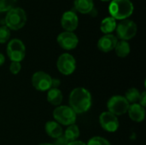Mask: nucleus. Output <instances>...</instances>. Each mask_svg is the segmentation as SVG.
Segmentation results:
<instances>
[{
  "label": "nucleus",
  "instance_id": "obj_22",
  "mask_svg": "<svg viewBox=\"0 0 146 145\" xmlns=\"http://www.w3.org/2000/svg\"><path fill=\"white\" fill-rule=\"evenodd\" d=\"M86 145H111V144L106 138L103 137L95 136L88 140Z\"/></svg>",
  "mask_w": 146,
  "mask_h": 145
},
{
  "label": "nucleus",
  "instance_id": "obj_12",
  "mask_svg": "<svg viewBox=\"0 0 146 145\" xmlns=\"http://www.w3.org/2000/svg\"><path fill=\"white\" fill-rule=\"evenodd\" d=\"M62 27L66 32H73L75 31L79 25V18L75 12L74 11H67L65 12L61 19Z\"/></svg>",
  "mask_w": 146,
  "mask_h": 145
},
{
  "label": "nucleus",
  "instance_id": "obj_18",
  "mask_svg": "<svg viewBox=\"0 0 146 145\" xmlns=\"http://www.w3.org/2000/svg\"><path fill=\"white\" fill-rule=\"evenodd\" d=\"M117 26L116 20L111 16L104 18L100 24V30L104 34H112Z\"/></svg>",
  "mask_w": 146,
  "mask_h": 145
},
{
  "label": "nucleus",
  "instance_id": "obj_9",
  "mask_svg": "<svg viewBox=\"0 0 146 145\" xmlns=\"http://www.w3.org/2000/svg\"><path fill=\"white\" fill-rule=\"evenodd\" d=\"M51 79L52 77L49 73L44 71H37L32 75L31 81L36 91L44 92L51 88Z\"/></svg>",
  "mask_w": 146,
  "mask_h": 145
},
{
  "label": "nucleus",
  "instance_id": "obj_27",
  "mask_svg": "<svg viewBox=\"0 0 146 145\" xmlns=\"http://www.w3.org/2000/svg\"><path fill=\"white\" fill-rule=\"evenodd\" d=\"M141 106H143L144 108H145L146 106V91H144L143 92H141V95H140V97H139V103Z\"/></svg>",
  "mask_w": 146,
  "mask_h": 145
},
{
  "label": "nucleus",
  "instance_id": "obj_8",
  "mask_svg": "<svg viewBox=\"0 0 146 145\" xmlns=\"http://www.w3.org/2000/svg\"><path fill=\"white\" fill-rule=\"evenodd\" d=\"M77 64L76 60L69 53H62L56 61V68L63 75L68 76L74 73Z\"/></svg>",
  "mask_w": 146,
  "mask_h": 145
},
{
  "label": "nucleus",
  "instance_id": "obj_31",
  "mask_svg": "<svg viewBox=\"0 0 146 145\" xmlns=\"http://www.w3.org/2000/svg\"><path fill=\"white\" fill-rule=\"evenodd\" d=\"M38 145H54L53 144H50V143H41Z\"/></svg>",
  "mask_w": 146,
  "mask_h": 145
},
{
  "label": "nucleus",
  "instance_id": "obj_13",
  "mask_svg": "<svg viewBox=\"0 0 146 145\" xmlns=\"http://www.w3.org/2000/svg\"><path fill=\"white\" fill-rule=\"evenodd\" d=\"M117 42L118 38L116 36L113 34H104L98 41V48L100 51L108 53L115 49Z\"/></svg>",
  "mask_w": 146,
  "mask_h": 145
},
{
  "label": "nucleus",
  "instance_id": "obj_29",
  "mask_svg": "<svg viewBox=\"0 0 146 145\" xmlns=\"http://www.w3.org/2000/svg\"><path fill=\"white\" fill-rule=\"evenodd\" d=\"M68 145H86V143L81 141V140H75V141H72V142H69Z\"/></svg>",
  "mask_w": 146,
  "mask_h": 145
},
{
  "label": "nucleus",
  "instance_id": "obj_25",
  "mask_svg": "<svg viewBox=\"0 0 146 145\" xmlns=\"http://www.w3.org/2000/svg\"><path fill=\"white\" fill-rule=\"evenodd\" d=\"M21 70V63L18 62H11L9 64V72L14 74L16 75L18 74Z\"/></svg>",
  "mask_w": 146,
  "mask_h": 145
},
{
  "label": "nucleus",
  "instance_id": "obj_23",
  "mask_svg": "<svg viewBox=\"0 0 146 145\" xmlns=\"http://www.w3.org/2000/svg\"><path fill=\"white\" fill-rule=\"evenodd\" d=\"M16 0H0V12H8L14 8Z\"/></svg>",
  "mask_w": 146,
  "mask_h": 145
},
{
  "label": "nucleus",
  "instance_id": "obj_24",
  "mask_svg": "<svg viewBox=\"0 0 146 145\" xmlns=\"http://www.w3.org/2000/svg\"><path fill=\"white\" fill-rule=\"evenodd\" d=\"M10 30L6 26H0V44H5L9 40Z\"/></svg>",
  "mask_w": 146,
  "mask_h": 145
},
{
  "label": "nucleus",
  "instance_id": "obj_10",
  "mask_svg": "<svg viewBox=\"0 0 146 145\" xmlns=\"http://www.w3.org/2000/svg\"><path fill=\"white\" fill-rule=\"evenodd\" d=\"M98 121L101 127L107 132L113 133L119 129L120 122L118 117L109 111L102 112L98 117Z\"/></svg>",
  "mask_w": 146,
  "mask_h": 145
},
{
  "label": "nucleus",
  "instance_id": "obj_5",
  "mask_svg": "<svg viewBox=\"0 0 146 145\" xmlns=\"http://www.w3.org/2000/svg\"><path fill=\"white\" fill-rule=\"evenodd\" d=\"M6 52L11 62H21L26 56V46L21 39L13 38L8 43Z\"/></svg>",
  "mask_w": 146,
  "mask_h": 145
},
{
  "label": "nucleus",
  "instance_id": "obj_30",
  "mask_svg": "<svg viewBox=\"0 0 146 145\" xmlns=\"http://www.w3.org/2000/svg\"><path fill=\"white\" fill-rule=\"evenodd\" d=\"M4 62H5V56H4L3 54L0 53V67H1L2 65H3Z\"/></svg>",
  "mask_w": 146,
  "mask_h": 145
},
{
  "label": "nucleus",
  "instance_id": "obj_3",
  "mask_svg": "<svg viewBox=\"0 0 146 145\" xmlns=\"http://www.w3.org/2000/svg\"><path fill=\"white\" fill-rule=\"evenodd\" d=\"M27 22V14L21 8H13L9 10L4 18L5 26L9 30H20Z\"/></svg>",
  "mask_w": 146,
  "mask_h": 145
},
{
  "label": "nucleus",
  "instance_id": "obj_6",
  "mask_svg": "<svg viewBox=\"0 0 146 145\" xmlns=\"http://www.w3.org/2000/svg\"><path fill=\"white\" fill-rule=\"evenodd\" d=\"M129 103L121 95H114L107 102V109L115 116H121L127 113Z\"/></svg>",
  "mask_w": 146,
  "mask_h": 145
},
{
  "label": "nucleus",
  "instance_id": "obj_11",
  "mask_svg": "<svg viewBox=\"0 0 146 145\" xmlns=\"http://www.w3.org/2000/svg\"><path fill=\"white\" fill-rule=\"evenodd\" d=\"M59 46L65 50H72L78 46L79 38L73 32H62L56 38Z\"/></svg>",
  "mask_w": 146,
  "mask_h": 145
},
{
  "label": "nucleus",
  "instance_id": "obj_15",
  "mask_svg": "<svg viewBox=\"0 0 146 145\" xmlns=\"http://www.w3.org/2000/svg\"><path fill=\"white\" fill-rule=\"evenodd\" d=\"M44 130H45L46 134L54 139L57 138L58 137L63 134L62 126L55 121H47L44 125Z\"/></svg>",
  "mask_w": 146,
  "mask_h": 145
},
{
  "label": "nucleus",
  "instance_id": "obj_7",
  "mask_svg": "<svg viewBox=\"0 0 146 145\" xmlns=\"http://www.w3.org/2000/svg\"><path fill=\"white\" fill-rule=\"evenodd\" d=\"M137 30V25L133 21L123 20L116 26V38L121 40L128 41L135 37Z\"/></svg>",
  "mask_w": 146,
  "mask_h": 145
},
{
  "label": "nucleus",
  "instance_id": "obj_19",
  "mask_svg": "<svg viewBox=\"0 0 146 145\" xmlns=\"http://www.w3.org/2000/svg\"><path fill=\"white\" fill-rule=\"evenodd\" d=\"M114 50L115 51L116 56L121 58L127 57L131 52V47H130L129 43L124 40H120V41L118 40Z\"/></svg>",
  "mask_w": 146,
  "mask_h": 145
},
{
  "label": "nucleus",
  "instance_id": "obj_17",
  "mask_svg": "<svg viewBox=\"0 0 146 145\" xmlns=\"http://www.w3.org/2000/svg\"><path fill=\"white\" fill-rule=\"evenodd\" d=\"M74 8L81 14H90L94 9L93 0H74Z\"/></svg>",
  "mask_w": 146,
  "mask_h": 145
},
{
  "label": "nucleus",
  "instance_id": "obj_2",
  "mask_svg": "<svg viewBox=\"0 0 146 145\" xmlns=\"http://www.w3.org/2000/svg\"><path fill=\"white\" fill-rule=\"evenodd\" d=\"M133 4L130 0H111L109 11L115 20H127L133 13Z\"/></svg>",
  "mask_w": 146,
  "mask_h": 145
},
{
  "label": "nucleus",
  "instance_id": "obj_21",
  "mask_svg": "<svg viewBox=\"0 0 146 145\" xmlns=\"http://www.w3.org/2000/svg\"><path fill=\"white\" fill-rule=\"evenodd\" d=\"M140 95H141V92L139 91V89H137L135 87H131L126 91L124 97L127 99V101L129 103V104H133V103H139Z\"/></svg>",
  "mask_w": 146,
  "mask_h": 145
},
{
  "label": "nucleus",
  "instance_id": "obj_14",
  "mask_svg": "<svg viewBox=\"0 0 146 145\" xmlns=\"http://www.w3.org/2000/svg\"><path fill=\"white\" fill-rule=\"evenodd\" d=\"M127 114L131 121L136 123H140L144 121L145 118V108L139 103H133L129 105Z\"/></svg>",
  "mask_w": 146,
  "mask_h": 145
},
{
  "label": "nucleus",
  "instance_id": "obj_20",
  "mask_svg": "<svg viewBox=\"0 0 146 145\" xmlns=\"http://www.w3.org/2000/svg\"><path fill=\"white\" fill-rule=\"evenodd\" d=\"M63 135L66 137V138L69 142L75 141L79 139L80 136V131L79 126L76 124H73V125L67 126L66 130L63 132Z\"/></svg>",
  "mask_w": 146,
  "mask_h": 145
},
{
  "label": "nucleus",
  "instance_id": "obj_26",
  "mask_svg": "<svg viewBox=\"0 0 146 145\" xmlns=\"http://www.w3.org/2000/svg\"><path fill=\"white\" fill-rule=\"evenodd\" d=\"M69 143V141L66 138V137L62 134V136L58 137L57 138L55 139L54 142V145H68V144Z\"/></svg>",
  "mask_w": 146,
  "mask_h": 145
},
{
  "label": "nucleus",
  "instance_id": "obj_28",
  "mask_svg": "<svg viewBox=\"0 0 146 145\" xmlns=\"http://www.w3.org/2000/svg\"><path fill=\"white\" fill-rule=\"evenodd\" d=\"M61 85V80L56 78H52L51 79V88H59Z\"/></svg>",
  "mask_w": 146,
  "mask_h": 145
},
{
  "label": "nucleus",
  "instance_id": "obj_1",
  "mask_svg": "<svg viewBox=\"0 0 146 145\" xmlns=\"http://www.w3.org/2000/svg\"><path fill=\"white\" fill-rule=\"evenodd\" d=\"M92 105V97L85 87H76L72 90L68 97V106L77 114L81 115L90 110Z\"/></svg>",
  "mask_w": 146,
  "mask_h": 145
},
{
  "label": "nucleus",
  "instance_id": "obj_32",
  "mask_svg": "<svg viewBox=\"0 0 146 145\" xmlns=\"http://www.w3.org/2000/svg\"><path fill=\"white\" fill-rule=\"evenodd\" d=\"M101 1H104V2H107V1H111V0H101Z\"/></svg>",
  "mask_w": 146,
  "mask_h": 145
},
{
  "label": "nucleus",
  "instance_id": "obj_4",
  "mask_svg": "<svg viewBox=\"0 0 146 145\" xmlns=\"http://www.w3.org/2000/svg\"><path fill=\"white\" fill-rule=\"evenodd\" d=\"M54 121L62 126H68L75 124L77 114L68 105H60L55 108L52 113Z\"/></svg>",
  "mask_w": 146,
  "mask_h": 145
},
{
  "label": "nucleus",
  "instance_id": "obj_16",
  "mask_svg": "<svg viewBox=\"0 0 146 145\" xmlns=\"http://www.w3.org/2000/svg\"><path fill=\"white\" fill-rule=\"evenodd\" d=\"M46 97L47 102L55 107L62 105L63 101V95L59 88H50L49 91H47Z\"/></svg>",
  "mask_w": 146,
  "mask_h": 145
}]
</instances>
